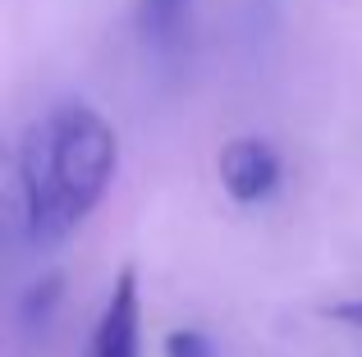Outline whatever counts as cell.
Listing matches in <instances>:
<instances>
[{
	"mask_svg": "<svg viewBox=\"0 0 362 357\" xmlns=\"http://www.w3.org/2000/svg\"><path fill=\"white\" fill-rule=\"evenodd\" d=\"M46 147H51V178L60 211L69 220V229H78L92 211L101 206V197L110 193V178L119 165V138L110 128V119L97 106L69 97L42 119Z\"/></svg>",
	"mask_w": 362,
	"mask_h": 357,
	"instance_id": "cell-1",
	"label": "cell"
},
{
	"mask_svg": "<svg viewBox=\"0 0 362 357\" xmlns=\"http://www.w3.org/2000/svg\"><path fill=\"white\" fill-rule=\"evenodd\" d=\"M14 211L23 224L33 248H51L69 234V220L60 211L55 197V178H51V147H46V128L42 119L23 128L14 147Z\"/></svg>",
	"mask_w": 362,
	"mask_h": 357,
	"instance_id": "cell-2",
	"label": "cell"
},
{
	"mask_svg": "<svg viewBox=\"0 0 362 357\" xmlns=\"http://www.w3.org/2000/svg\"><path fill=\"white\" fill-rule=\"evenodd\" d=\"M221 188L234 202H262L275 193L280 183V152H275L266 138H230L221 147V161H216Z\"/></svg>",
	"mask_w": 362,
	"mask_h": 357,
	"instance_id": "cell-3",
	"label": "cell"
},
{
	"mask_svg": "<svg viewBox=\"0 0 362 357\" xmlns=\"http://www.w3.org/2000/svg\"><path fill=\"white\" fill-rule=\"evenodd\" d=\"M92 357H138V275L124 266L92 334Z\"/></svg>",
	"mask_w": 362,
	"mask_h": 357,
	"instance_id": "cell-4",
	"label": "cell"
},
{
	"mask_svg": "<svg viewBox=\"0 0 362 357\" xmlns=\"http://www.w3.org/2000/svg\"><path fill=\"white\" fill-rule=\"evenodd\" d=\"M193 0H138V32L142 42H170L184 23Z\"/></svg>",
	"mask_w": 362,
	"mask_h": 357,
	"instance_id": "cell-5",
	"label": "cell"
},
{
	"mask_svg": "<svg viewBox=\"0 0 362 357\" xmlns=\"http://www.w3.org/2000/svg\"><path fill=\"white\" fill-rule=\"evenodd\" d=\"M60 284H64L60 275H42L37 284L23 289V298H18V325H23V330H42V325L51 321L55 303H60Z\"/></svg>",
	"mask_w": 362,
	"mask_h": 357,
	"instance_id": "cell-6",
	"label": "cell"
},
{
	"mask_svg": "<svg viewBox=\"0 0 362 357\" xmlns=\"http://www.w3.org/2000/svg\"><path fill=\"white\" fill-rule=\"evenodd\" d=\"M165 353L170 357H216L211 339H206V334H197V330H175L165 339Z\"/></svg>",
	"mask_w": 362,
	"mask_h": 357,
	"instance_id": "cell-7",
	"label": "cell"
},
{
	"mask_svg": "<svg viewBox=\"0 0 362 357\" xmlns=\"http://www.w3.org/2000/svg\"><path fill=\"white\" fill-rule=\"evenodd\" d=\"M330 316H339L349 325H362V303H339V307H330Z\"/></svg>",
	"mask_w": 362,
	"mask_h": 357,
	"instance_id": "cell-8",
	"label": "cell"
}]
</instances>
